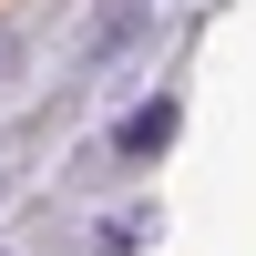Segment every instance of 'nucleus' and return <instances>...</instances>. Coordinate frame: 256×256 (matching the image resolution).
Here are the masks:
<instances>
[{
  "label": "nucleus",
  "mask_w": 256,
  "mask_h": 256,
  "mask_svg": "<svg viewBox=\"0 0 256 256\" xmlns=\"http://www.w3.org/2000/svg\"><path fill=\"white\" fill-rule=\"evenodd\" d=\"M154 10L164 0H92V20H82V41H72V92H92L113 62L144 52V41H154Z\"/></svg>",
  "instance_id": "1"
},
{
  "label": "nucleus",
  "mask_w": 256,
  "mask_h": 256,
  "mask_svg": "<svg viewBox=\"0 0 256 256\" xmlns=\"http://www.w3.org/2000/svg\"><path fill=\"white\" fill-rule=\"evenodd\" d=\"M174 134H184V92H144L134 113L102 134V164H123V174H144V164H164L174 154Z\"/></svg>",
  "instance_id": "2"
},
{
  "label": "nucleus",
  "mask_w": 256,
  "mask_h": 256,
  "mask_svg": "<svg viewBox=\"0 0 256 256\" xmlns=\"http://www.w3.org/2000/svg\"><path fill=\"white\" fill-rule=\"evenodd\" d=\"M154 236H164V216H154V205H113V216L92 226V256H144Z\"/></svg>",
  "instance_id": "3"
},
{
  "label": "nucleus",
  "mask_w": 256,
  "mask_h": 256,
  "mask_svg": "<svg viewBox=\"0 0 256 256\" xmlns=\"http://www.w3.org/2000/svg\"><path fill=\"white\" fill-rule=\"evenodd\" d=\"M0 72H10V31H0Z\"/></svg>",
  "instance_id": "4"
},
{
  "label": "nucleus",
  "mask_w": 256,
  "mask_h": 256,
  "mask_svg": "<svg viewBox=\"0 0 256 256\" xmlns=\"http://www.w3.org/2000/svg\"><path fill=\"white\" fill-rule=\"evenodd\" d=\"M0 256H10V246H0Z\"/></svg>",
  "instance_id": "5"
}]
</instances>
